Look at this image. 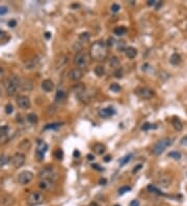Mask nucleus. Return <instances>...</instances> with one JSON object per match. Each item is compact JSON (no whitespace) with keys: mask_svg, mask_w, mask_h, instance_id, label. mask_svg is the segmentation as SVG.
I'll list each match as a JSON object with an SVG mask.
<instances>
[{"mask_svg":"<svg viewBox=\"0 0 187 206\" xmlns=\"http://www.w3.org/2000/svg\"><path fill=\"white\" fill-rule=\"evenodd\" d=\"M107 45L104 42H96L91 47V56L95 60H104L107 57Z\"/></svg>","mask_w":187,"mask_h":206,"instance_id":"1","label":"nucleus"},{"mask_svg":"<svg viewBox=\"0 0 187 206\" xmlns=\"http://www.w3.org/2000/svg\"><path fill=\"white\" fill-rule=\"evenodd\" d=\"M3 83L8 96H15L18 93V90L20 89V78L16 75H11L5 78Z\"/></svg>","mask_w":187,"mask_h":206,"instance_id":"2","label":"nucleus"},{"mask_svg":"<svg viewBox=\"0 0 187 206\" xmlns=\"http://www.w3.org/2000/svg\"><path fill=\"white\" fill-rule=\"evenodd\" d=\"M171 143H173V140H171V139H169V137H164V139H162V140L158 141V142L156 143L155 146L153 147L152 152H153V154H155V155H160V154H162L166 150L167 147L171 146Z\"/></svg>","mask_w":187,"mask_h":206,"instance_id":"3","label":"nucleus"},{"mask_svg":"<svg viewBox=\"0 0 187 206\" xmlns=\"http://www.w3.org/2000/svg\"><path fill=\"white\" fill-rule=\"evenodd\" d=\"M40 177L42 179H48V180L54 181L58 179V173L53 167H47L40 172Z\"/></svg>","mask_w":187,"mask_h":206,"instance_id":"4","label":"nucleus"},{"mask_svg":"<svg viewBox=\"0 0 187 206\" xmlns=\"http://www.w3.org/2000/svg\"><path fill=\"white\" fill-rule=\"evenodd\" d=\"M74 63L78 68H85V67L89 65V55L86 54L83 51H79L77 52V54L75 55V58H74Z\"/></svg>","mask_w":187,"mask_h":206,"instance_id":"5","label":"nucleus"},{"mask_svg":"<svg viewBox=\"0 0 187 206\" xmlns=\"http://www.w3.org/2000/svg\"><path fill=\"white\" fill-rule=\"evenodd\" d=\"M33 176H34V175H33L32 172L23 171L18 175L17 180H18V182L20 183V184H22V185H26V184H28V183L31 182L32 179H33Z\"/></svg>","mask_w":187,"mask_h":206,"instance_id":"6","label":"nucleus"},{"mask_svg":"<svg viewBox=\"0 0 187 206\" xmlns=\"http://www.w3.org/2000/svg\"><path fill=\"white\" fill-rule=\"evenodd\" d=\"M47 150H48L47 143L40 140L39 143H38L37 151H35V158L38 159V161H42L44 159V156H45V153Z\"/></svg>","mask_w":187,"mask_h":206,"instance_id":"7","label":"nucleus"},{"mask_svg":"<svg viewBox=\"0 0 187 206\" xmlns=\"http://www.w3.org/2000/svg\"><path fill=\"white\" fill-rule=\"evenodd\" d=\"M11 159V163H13L15 169H19V168L24 166L25 160H26V156H25V154L21 153V152H17V153L14 154V156H13Z\"/></svg>","mask_w":187,"mask_h":206,"instance_id":"8","label":"nucleus"},{"mask_svg":"<svg viewBox=\"0 0 187 206\" xmlns=\"http://www.w3.org/2000/svg\"><path fill=\"white\" fill-rule=\"evenodd\" d=\"M44 202V195L41 192H33L28 197V204L31 206L39 205Z\"/></svg>","mask_w":187,"mask_h":206,"instance_id":"9","label":"nucleus"},{"mask_svg":"<svg viewBox=\"0 0 187 206\" xmlns=\"http://www.w3.org/2000/svg\"><path fill=\"white\" fill-rule=\"evenodd\" d=\"M137 95L142 99H144V100H150V99H152L155 96V92L152 89H150V87H142L137 90Z\"/></svg>","mask_w":187,"mask_h":206,"instance_id":"10","label":"nucleus"},{"mask_svg":"<svg viewBox=\"0 0 187 206\" xmlns=\"http://www.w3.org/2000/svg\"><path fill=\"white\" fill-rule=\"evenodd\" d=\"M17 104L20 108L22 109H28L31 106V102H30V99L27 96H24V95H21V96L17 97Z\"/></svg>","mask_w":187,"mask_h":206,"instance_id":"11","label":"nucleus"},{"mask_svg":"<svg viewBox=\"0 0 187 206\" xmlns=\"http://www.w3.org/2000/svg\"><path fill=\"white\" fill-rule=\"evenodd\" d=\"M82 77H83V72L79 68L72 69L68 73V78L70 80H73V81H78V80H80Z\"/></svg>","mask_w":187,"mask_h":206,"instance_id":"12","label":"nucleus"},{"mask_svg":"<svg viewBox=\"0 0 187 206\" xmlns=\"http://www.w3.org/2000/svg\"><path fill=\"white\" fill-rule=\"evenodd\" d=\"M68 60H69V57L67 54L64 53H62L60 55H58L55 60V69L56 70H59V69L64 68L67 64H68Z\"/></svg>","mask_w":187,"mask_h":206,"instance_id":"13","label":"nucleus"},{"mask_svg":"<svg viewBox=\"0 0 187 206\" xmlns=\"http://www.w3.org/2000/svg\"><path fill=\"white\" fill-rule=\"evenodd\" d=\"M171 182H173V179H171V177L169 176V175H162V176H160L159 179H158L159 185L161 186V188H164L171 186Z\"/></svg>","mask_w":187,"mask_h":206,"instance_id":"14","label":"nucleus"},{"mask_svg":"<svg viewBox=\"0 0 187 206\" xmlns=\"http://www.w3.org/2000/svg\"><path fill=\"white\" fill-rule=\"evenodd\" d=\"M8 141V127L6 125L0 127V145L5 144Z\"/></svg>","mask_w":187,"mask_h":206,"instance_id":"15","label":"nucleus"},{"mask_svg":"<svg viewBox=\"0 0 187 206\" xmlns=\"http://www.w3.org/2000/svg\"><path fill=\"white\" fill-rule=\"evenodd\" d=\"M39 186L44 190H51L54 188V181L48 180V179H42L39 183Z\"/></svg>","mask_w":187,"mask_h":206,"instance_id":"16","label":"nucleus"},{"mask_svg":"<svg viewBox=\"0 0 187 206\" xmlns=\"http://www.w3.org/2000/svg\"><path fill=\"white\" fill-rule=\"evenodd\" d=\"M39 64H40L39 57L33 56V57H31V58H29V60L25 63V69H27V70H32V69H35L38 66H39Z\"/></svg>","mask_w":187,"mask_h":206,"instance_id":"17","label":"nucleus"},{"mask_svg":"<svg viewBox=\"0 0 187 206\" xmlns=\"http://www.w3.org/2000/svg\"><path fill=\"white\" fill-rule=\"evenodd\" d=\"M115 114V109L113 107H106V108H101L99 110V116L101 118H109Z\"/></svg>","mask_w":187,"mask_h":206,"instance_id":"18","label":"nucleus"},{"mask_svg":"<svg viewBox=\"0 0 187 206\" xmlns=\"http://www.w3.org/2000/svg\"><path fill=\"white\" fill-rule=\"evenodd\" d=\"M42 89L47 93H50L54 89V83L51 79H45L42 81Z\"/></svg>","mask_w":187,"mask_h":206,"instance_id":"19","label":"nucleus"},{"mask_svg":"<svg viewBox=\"0 0 187 206\" xmlns=\"http://www.w3.org/2000/svg\"><path fill=\"white\" fill-rule=\"evenodd\" d=\"M15 199L13 196H9V195H5L3 196L1 199H0V206H11L14 204Z\"/></svg>","mask_w":187,"mask_h":206,"instance_id":"20","label":"nucleus"},{"mask_svg":"<svg viewBox=\"0 0 187 206\" xmlns=\"http://www.w3.org/2000/svg\"><path fill=\"white\" fill-rule=\"evenodd\" d=\"M32 87H33V85L30 81L29 79H20V89L22 91H31Z\"/></svg>","mask_w":187,"mask_h":206,"instance_id":"21","label":"nucleus"},{"mask_svg":"<svg viewBox=\"0 0 187 206\" xmlns=\"http://www.w3.org/2000/svg\"><path fill=\"white\" fill-rule=\"evenodd\" d=\"M93 151L96 154H98V155H102V154L106 151V147H105V145L97 143V144H95L93 146Z\"/></svg>","mask_w":187,"mask_h":206,"instance_id":"22","label":"nucleus"},{"mask_svg":"<svg viewBox=\"0 0 187 206\" xmlns=\"http://www.w3.org/2000/svg\"><path fill=\"white\" fill-rule=\"evenodd\" d=\"M125 53H126V55H127L128 58L133 60V58H135L137 55V49L134 48V47H132V46H129V47L126 48Z\"/></svg>","mask_w":187,"mask_h":206,"instance_id":"23","label":"nucleus"},{"mask_svg":"<svg viewBox=\"0 0 187 206\" xmlns=\"http://www.w3.org/2000/svg\"><path fill=\"white\" fill-rule=\"evenodd\" d=\"M30 148H31V143L28 139L23 140L22 142L19 144V149L22 150V151H29Z\"/></svg>","mask_w":187,"mask_h":206,"instance_id":"24","label":"nucleus"},{"mask_svg":"<svg viewBox=\"0 0 187 206\" xmlns=\"http://www.w3.org/2000/svg\"><path fill=\"white\" fill-rule=\"evenodd\" d=\"M73 91L76 95H78L80 97L85 93V87L83 85V83H77V85H75L73 87Z\"/></svg>","mask_w":187,"mask_h":206,"instance_id":"25","label":"nucleus"},{"mask_svg":"<svg viewBox=\"0 0 187 206\" xmlns=\"http://www.w3.org/2000/svg\"><path fill=\"white\" fill-rule=\"evenodd\" d=\"M171 124H173L174 128L176 129L177 131H181L183 129V123L178 117H174L171 119Z\"/></svg>","mask_w":187,"mask_h":206,"instance_id":"26","label":"nucleus"},{"mask_svg":"<svg viewBox=\"0 0 187 206\" xmlns=\"http://www.w3.org/2000/svg\"><path fill=\"white\" fill-rule=\"evenodd\" d=\"M169 63H171V65H174V66H178V65L181 63L180 54H178V53H174V54H171V56L169 57Z\"/></svg>","mask_w":187,"mask_h":206,"instance_id":"27","label":"nucleus"},{"mask_svg":"<svg viewBox=\"0 0 187 206\" xmlns=\"http://www.w3.org/2000/svg\"><path fill=\"white\" fill-rule=\"evenodd\" d=\"M66 92L64 91V90H58V91L56 92V95H55V101H57V102H62V101H64V99H66Z\"/></svg>","mask_w":187,"mask_h":206,"instance_id":"28","label":"nucleus"},{"mask_svg":"<svg viewBox=\"0 0 187 206\" xmlns=\"http://www.w3.org/2000/svg\"><path fill=\"white\" fill-rule=\"evenodd\" d=\"M120 58L116 56H112L109 60V66L114 69H120Z\"/></svg>","mask_w":187,"mask_h":206,"instance_id":"29","label":"nucleus"},{"mask_svg":"<svg viewBox=\"0 0 187 206\" xmlns=\"http://www.w3.org/2000/svg\"><path fill=\"white\" fill-rule=\"evenodd\" d=\"M9 161H11V157H8V156L5 155V154H1V155H0V167H4V166H6Z\"/></svg>","mask_w":187,"mask_h":206,"instance_id":"30","label":"nucleus"},{"mask_svg":"<svg viewBox=\"0 0 187 206\" xmlns=\"http://www.w3.org/2000/svg\"><path fill=\"white\" fill-rule=\"evenodd\" d=\"M93 72H95V74H96L98 77H102L105 74V68L103 66H97L96 68H95V70H93Z\"/></svg>","mask_w":187,"mask_h":206,"instance_id":"31","label":"nucleus"},{"mask_svg":"<svg viewBox=\"0 0 187 206\" xmlns=\"http://www.w3.org/2000/svg\"><path fill=\"white\" fill-rule=\"evenodd\" d=\"M27 121L29 122V123H31V124H35V123H38L39 119H38L37 114H33V112H31V114H27Z\"/></svg>","mask_w":187,"mask_h":206,"instance_id":"32","label":"nucleus"},{"mask_svg":"<svg viewBox=\"0 0 187 206\" xmlns=\"http://www.w3.org/2000/svg\"><path fill=\"white\" fill-rule=\"evenodd\" d=\"M113 32H114V34H116V36L122 37V36H124V34L126 33V28L124 27V26H119V27L114 28Z\"/></svg>","mask_w":187,"mask_h":206,"instance_id":"33","label":"nucleus"},{"mask_svg":"<svg viewBox=\"0 0 187 206\" xmlns=\"http://www.w3.org/2000/svg\"><path fill=\"white\" fill-rule=\"evenodd\" d=\"M62 127V123H52L48 124V125L45 126V130H49V129H58Z\"/></svg>","mask_w":187,"mask_h":206,"instance_id":"34","label":"nucleus"},{"mask_svg":"<svg viewBox=\"0 0 187 206\" xmlns=\"http://www.w3.org/2000/svg\"><path fill=\"white\" fill-rule=\"evenodd\" d=\"M147 188H148V190L150 193H153V194H156V195H163L159 188H157L156 186H154V185H149Z\"/></svg>","mask_w":187,"mask_h":206,"instance_id":"35","label":"nucleus"},{"mask_svg":"<svg viewBox=\"0 0 187 206\" xmlns=\"http://www.w3.org/2000/svg\"><path fill=\"white\" fill-rule=\"evenodd\" d=\"M53 155H54V157L56 158V159L62 160V157H64V152H62V149H57V150H55V151H54Z\"/></svg>","mask_w":187,"mask_h":206,"instance_id":"36","label":"nucleus"},{"mask_svg":"<svg viewBox=\"0 0 187 206\" xmlns=\"http://www.w3.org/2000/svg\"><path fill=\"white\" fill-rule=\"evenodd\" d=\"M169 157H171V158H174V159L179 160L181 158V153L179 151H171L169 153Z\"/></svg>","mask_w":187,"mask_h":206,"instance_id":"37","label":"nucleus"},{"mask_svg":"<svg viewBox=\"0 0 187 206\" xmlns=\"http://www.w3.org/2000/svg\"><path fill=\"white\" fill-rule=\"evenodd\" d=\"M132 156H133V154L130 153V154H128V155H126L125 157L122 158L121 161H120V163H121V166H124V165H126L127 163H129V161L131 160V158H132Z\"/></svg>","mask_w":187,"mask_h":206,"instance_id":"38","label":"nucleus"},{"mask_svg":"<svg viewBox=\"0 0 187 206\" xmlns=\"http://www.w3.org/2000/svg\"><path fill=\"white\" fill-rule=\"evenodd\" d=\"M89 38H91V36H89V32H82L79 36V40L81 42H87L89 40Z\"/></svg>","mask_w":187,"mask_h":206,"instance_id":"39","label":"nucleus"},{"mask_svg":"<svg viewBox=\"0 0 187 206\" xmlns=\"http://www.w3.org/2000/svg\"><path fill=\"white\" fill-rule=\"evenodd\" d=\"M110 91L114 92V93H118V92L121 91V87H120V85H118V83H112V85H110Z\"/></svg>","mask_w":187,"mask_h":206,"instance_id":"40","label":"nucleus"},{"mask_svg":"<svg viewBox=\"0 0 187 206\" xmlns=\"http://www.w3.org/2000/svg\"><path fill=\"white\" fill-rule=\"evenodd\" d=\"M130 190H131V188H130V186H122V188L119 190V194H120V195H124L125 193L130 192Z\"/></svg>","mask_w":187,"mask_h":206,"instance_id":"41","label":"nucleus"},{"mask_svg":"<svg viewBox=\"0 0 187 206\" xmlns=\"http://www.w3.org/2000/svg\"><path fill=\"white\" fill-rule=\"evenodd\" d=\"M152 128H155V126L154 125H152L151 123H144V125H142V130H149V129H152Z\"/></svg>","mask_w":187,"mask_h":206,"instance_id":"42","label":"nucleus"},{"mask_svg":"<svg viewBox=\"0 0 187 206\" xmlns=\"http://www.w3.org/2000/svg\"><path fill=\"white\" fill-rule=\"evenodd\" d=\"M120 9H121V6H120L119 4L113 3V4L111 5V7H110V11H111L112 13H118V11H120Z\"/></svg>","mask_w":187,"mask_h":206,"instance_id":"43","label":"nucleus"},{"mask_svg":"<svg viewBox=\"0 0 187 206\" xmlns=\"http://www.w3.org/2000/svg\"><path fill=\"white\" fill-rule=\"evenodd\" d=\"M13 112H14V107H13V105H11V104H7V105L5 106V112H6L7 114H11Z\"/></svg>","mask_w":187,"mask_h":206,"instance_id":"44","label":"nucleus"},{"mask_svg":"<svg viewBox=\"0 0 187 206\" xmlns=\"http://www.w3.org/2000/svg\"><path fill=\"white\" fill-rule=\"evenodd\" d=\"M8 13V7L7 6H0V16L7 14Z\"/></svg>","mask_w":187,"mask_h":206,"instance_id":"45","label":"nucleus"},{"mask_svg":"<svg viewBox=\"0 0 187 206\" xmlns=\"http://www.w3.org/2000/svg\"><path fill=\"white\" fill-rule=\"evenodd\" d=\"M114 75H115L116 78L123 77V71H122V69H118V70L115 71V73H114Z\"/></svg>","mask_w":187,"mask_h":206,"instance_id":"46","label":"nucleus"},{"mask_svg":"<svg viewBox=\"0 0 187 206\" xmlns=\"http://www.w3.org/2000/svg\"><path fill=\"white\" fill-rule=\"evenodd\" d=\"M118 49L119 50H121V51H125L126 50V48H125V43H124L123 41L122 42H119V44H118Z\"/></svg>","mask_w":187,"mask_h":206,"instance_id":"47","label":"nucleus"},{"mask_svg":"<svg viewBox=\"0 0 187 206\" xmlns=\"http://www.w3.org/2000/svg\"><path fill=\"white\" fill-rule=\"evenodd\" d=\"M8 26H9V27H11V28L16 27V26H17V21L16 20H11L8 22Z\"/></svg>","mask_w":187,"mask_h":206,"instance_id":"48","label":"nucleus"},{"mask_svg":"<svg viewBox=\"0 0 187 206\" xmlns=\"http://www.w3.org/2000/svg\"><path fill=\"white\" fill-rule=\"evenodd\" d=\"M142 163H139V165H137L136 167H135L134 169H133L132 172L135 174V173H137V172H138L139 170H142Z\"/></svg>","mask_w":187,"mask_h":206,"instance_id":"49","label":"nucleus"},{"mask_svg":"<svg viewBox=\"0 0 187 206\" xmlns=\"http://www.w3.org/2000/svg\"><path fill=\"white\" fill-rule=\"evenodd\" d=\"M91 168H93V170H97V171H103L102 168H101L99 165H96V163H95V165H91Z\"/></svg>","mask_w":187,"mask_h":206,"instance_id":"50","label":"nucleus"},{"mask_svg":"<svg viewBox=\"0 0 187 206\" xmlns=\"http://www.w3.org/2000/svg\"><path fill=\"white\" fill-rule=\"evenodd\" d=\"M129 206H139V202L138 200H133V201L130 202V205Z\"/></svg>","mask_w":187,"mask_h":206,"instance_id":"51","label":"nucleus"},{"mask_svg":"<svg viewBox=\"0 0 187 206\" xmlns=\"http://www.w3.org/2000/svg\"><path fill=\"white\" fill-rule=\"evenodd\" d=\"M181 145H182V146H187V135L181 140Z\"/></svg>","mask_w":187,"mask_h":206,"instance_id":"52","label":"nucleus"},{"mask_svg":"<svg viewBox=\"0 0 187 206\" xmlns=\"http://www.w3.org/2000/svg\"><path fill=\"white\" fill-rule=\"evenodd\" d=\"M110 160H111V156H110V155H107V156H105V157H104L105 163H109Z\"/></svg>","mask_w":187,"mask_h":206,"instance_id":"53","label":"nucleus"},{"mask_svg":"<svg viewBox=\"0 0 187 206\" xmlns=\"http://www.w3.org/2000/svg\"><path fill=\"white\" fill-rule=\"evenodd\" d=\"M154 4H156L155 0H150V1L148 2V5H150V6H151V5H154Z\"/></svg>","mask_w":187,"mask_h":206,"instance_id":"54","label":"nucleus"},{"mask_svg":"<svg viewBox=\"0 0 187 206\" xmlns=\"http://www.w3.org/2000/svg\"><path fill=\"white\" fill-rule=\"evenodd\" d=\"M87 159L91 160H91L95 159V157H93V155H91V154H89V155H87Z\"/></svg>","mask_w":187,"mask_h":206,"instance_id":"55","label":"nucleus"},{"mask_svg":"<svg viewBox=\"0 0 187 206\" xmlns=\"http://www.w3.org/2000/svg\"><path fill=\"white\" fill-rule=\"evenodd\" d=\"M89 206H100V205H99V204L97 203V202H91V203L89 204Z\"/></svg>","mask_w":187,"mask_h":206,"instance_id":"56","label":"nucleus"},{"mask_svg":"<svg viewBox=\"0 0 187 206\" xmlns=\"http://www.w3.org/2000/svg\"><path fill=\"white\" fill-rule=\"evenodd\" d=\"M79 155H80V153L77 151V150H76V151L74 152V156H75V157H76V156H79Z\"/></svg>","mask_w":187,"mask_h":206,"instance_id":"57","label":"nucleus"},{"mask_svg":"<svg viewBox=\"0 0 187 206\" xmlns=\"http://www.w3.org/2000/svg\"><path fill=\"white\" fill-rule=\"evenodd\" d=\"M46 38H47V39L50 38V33H49V32H46Z\"/></svg>","mask_w":187,"mask_h":206,"instance_id":"58","label":"nucleus"},{"mask_svg":"<svg viewBox=\"0 0 187 206\" xmlns=\"http://www.w3.org/2000/svg\"><path fill=\"white\" fill-rule=\"evenodd\" d=\"M105 182H106V180H105V179H101V180H100L101 184H102V183H105Z\"/></svg>","mask_w":187,"mask_h":206,"instance_id":"59","label":"nucleus"},{"mask_svg":"<svg viewBox=\"0 0 187 206\" xmlns=\"http://www.w3.org/2000/svg\"><path fill=\"white\" fill-rule=\"evenodd\" d=\"M1 34H2V31H1V30H0V36H1Z\"/></svg>","mask_w":187,"mask_h":206,"instance_id":"60","label":"nucleus"}]
</instances>
